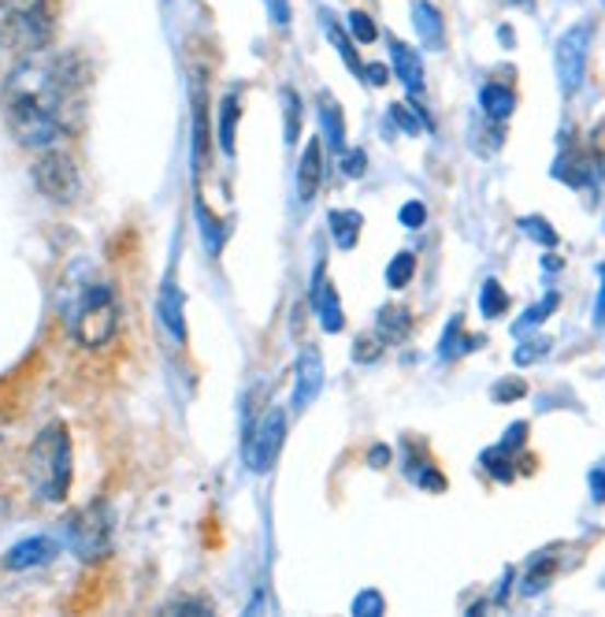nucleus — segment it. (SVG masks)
<instances>
[{
  "instance_id": "f257e3e1",
  "label": "nucleus",
  "mask_w": 605,
  "mask_h": 617,
  "mask_svg": "<svg viewBox=\"0 0 605 617\" xmlns=\"http://www.w3.org/2000/svg\"><path fill=\"white\" fill-rule=\"evenodd\" d=\"M86 68L74 53H31L19 56L0 90V112L12 138L26 149H53L68 138L82 112Z\"/></svg>"
},
{
  "instance_id": "f03ea898",
  "label": "nucleus",
  "mask_w": 605,
  "mask_h": 617,
  "mask_svg": "<svg viewBox=\"0 0 605 617\" xmlns=\"http://www.w3.org/2000/svg\"><path fill=\"white\" fill-rule=\"evenodd\" d=\"M26 476L42 502H63L71 491V435L63 424H49L37 432L26 454Z\"/></svg>"
},
{
  "instance_id": "7ed1b4c3",
  "label": "nucleus",
  "mask_w": 605,
  "mask_h": 617,
  "mask_svg": "<svg viewBox=\"0 0 605 617\" xmlns=\"http://www.w3.org/2000/svg\"><path fill=\"white\" fill-rule=\"evenodd\" d=\"M53 12L49 0H0V45L15 56L49 49Z\"/></svg>"
},
{
  "instance_id": "20e7f679",
  "label": "nucleus",
  "mask_w": 605,
  "mask_h": 617,
  "mask_svg": "<svg viewBox=\"0 0 605 617\" xmlns=\"http://www.w3.org/2000/svg\"><path fill=\"white\" fill-rule=\"evenodd\" d=\"M119 327V302L108 283H90L71 305V335L86 350H101L116 339Z\"/></svg>"
},
{
  "instance_id": "39448f33",
  "label": "nucleus",
  "mask_w": 605,
  "mask_h": 617,
  "mask_svg": "<svg viewBox=\"0 0 605 617\" xmlns=\"http://www.w3.org/2000/svg\"><path fill=\"white\" fill-rule=\"evenodd\" d=\"M591 37H594V23H575L561 37H557L554 68H557V82H561L565 97H572V93L583 86V79H587Z\"/></svg>"
},
{
  "instance_id": "423d86ee",
  "label": "nucleus",
  "mask_w": 605,
  "mask_h": 617,
  "mask_svg": "<svg viewBox=\"0 0 605 617\" xmlns=\"http://www.w3.org/2000/svg\"><path fill=\"white\" fill-rule=\"evenodd\" d=\"M68 544L79 558H101L112 547V510L108 502H90L86 510H79L68 521Z\"/></svg>"
},
{
  "instance_id": "0eeeda50",
  "label": "nucleus",
  "mask_w": 605,
  "mask_h": 617,
  "mask_svg": "<svg viewBox=\"0 0 605 617\" xmlns=\"http://www.w3.org/2000/svg\"><path fill=\"white\" fill-rule=\"evenodd\" d=\"M34 183L37 190L45 194L49 201L56 205H68L79 198V167L68 153H60V149H45V156L34 164Z\"/></svg>"
},
{
  "instance_id": "6e6552de",
  "label": "nucleus",
  "mask_w": 605,
  "mask_h": 617,
  "mask_svg": "<svg viewBox=\"0 0 605 617\" xmlns=\"http://www.w3.org/2000/svg\"><path fill=\"white\" fill-rule=\"evenodd\" d=\"M287 443V414L276 406L264 414V420L253 428L249 443H245V465L253 473H271V465L279 462V451Z\"/></svg>"
},
{
  "instance_id": "1a4fd4ad",
  "label": "nucleus",
  "mask_w": 605,
  "mask_h": 617,
  "mask_svg": "<svg viewBox=\"0 0 605 617\" xmlns=\"http://www.w3.org/2000/svg\"><path fill=\"white\" fill-rule=\"evenodd\" d=\"M554 179L569 183L572 190H598L605 179L602 149H565L554 164Z\"/></svg>"
},
{
  "instance_id": "9d476101",
  "label": "nucleus",
  "mask_w": 605,
  "mask_h": 617,
  "mask_svg": "<svg viewBox=\"0 0 605 617\" xmlns=\"http://www.w3.org/2000/svg\"><path fill=\"white\" fill-rule=\"evenodd\" d=\"M312 308H316V321L324 331L338 335L346 327L342 316V302H338V291L324 279V260L316 265V276H312Z\"/></svg>"
},
{
  "instance_id": "9b49d317",
  "label": "nucleus",
  "mask_w": 605,
  "mask_h": 617,
  "mask_svg": "<svg viewBox=\"0 0 605 617\" xmlns=\"http://www.w3.org/2000/svg\"><path fill=\"white\" fill-rule=\"evenodd\" d=\"M60 555V544L49 536H34V539H23V544H15L12 550L4 555V569H34V566H49L53 558Z\"/></svg>"
},
{
  "instance_id": "f8f14e48",
  "label": "nucleus",
  "mask_w": 605,
  "mask_h": 617,
  "mask_svg": "<svg viewBox=\"0 0 605 617\" xmlns=\"http://www.w3.org/2000/svg\"><path fill=\"white\" fill-rule=\"evenodd\" d=\"M324 391V361H319V353L305 346L298 358V387H294V409H305L312 398Z\"/></svg>"
},
{
  "instance_id": "ddd939ff",
  "label": "nucleus",
  "mask_w": 605,
  "mask_h": 617,
  "mask_svg": "<svg viewBox=\"0 0 605 617\" xmlns=\"http://www.w3.org/2000/svg\"><path fill=\"white\" fill-rule=\"evenodd\" d=\"M319 183H324V145H319V138H312L298 164V201L309 205L316 198Z\"/></svg>"
},
{
  "instance_id": "4468645a",
  "label": "nucleus",
  "mask_w": 605,
  "mask_h": 617,
  "mask_svg": "<svg viewBox=\"0 0 605 617\" xmlns=\"http://www.w3.org/2000/svg\"><path fill=\"white\" fill-rule=\"evenodd\" d=\"M386 42H391L394 74H398L402 86L409 90V97H420V93H423V63H420V56H416V49H409L405 42H398V37H386Z\"/></svg>"
},
{
  "instance_id": "2eb2a0df",
  "label": "nucleus",
  "mask_w": 605,
  "mask_h": 617,
  "mask_svg": "<svg viewBox=\"0 0 605 617\" xmlns=\"http://www.w3.org/2000/svg\"><path fill=\"white\" fill-rule=\"evenodd\" d=\"M412 26H416V34L423 37L428 49H442V45H446V23H442V12L431 0H416L412 4Z\"/></svg>"
},
{
  "instance_id": "dca6fc26",
  "label": "nucleus",
  "mask_w": 605,
  "mask_h": 617,
  "mask_svg": "<svg viewBox=\"0 0 605 617\" xmlns=\"http://www.w3.org/2000/svg\"><path fill=\"white\" fill-rule=\"evenodd\" d=\"M160 321H164L167 335L175 342H186V321H183V291H178L175 279H164V291H160Z\"/></svg>"
},
{
  "instance_id": "f3484780",
  "label": "nucleus",
  "mask_w": 605,
  "mask_h": 617,
  "mask_svg": "<svg viewBox=\"0 0 605 617\" xmlns=\"http://www.w3.org/2000/svg\"><path fill=\"white\" fill-rule=\"evenodd\" d=\"M479 108H484V116L490 124H505L516 108V93L509 90L505 82H487V86L479 90Z\"/></svg>"
},
{
  "instance_id": "a211bd4d",
  "label": "nucleus",
  "mask_w": 605,
  "mask_h": 617,
  "mask_svg": "<svg viewBox=\"0 0 605 617\" xmlns=\"http://www.w3.org/2000/svg\"><path fill=\"white\" fill-rule=\"evenodd\" d=\"M330 223V238H335L338 249H353L357 238H361V228H364V217L357 209H335L327 217Z\"/></svg>"
},
{
  "instance_id": "6ab92c4d",
  "label": "nucleus",
  "mask_w": 605,
  "mask_h": 617,
  "mask_svg": "<svg viewBox=\"0 0 605 617\" xmlns=\"http://www.w3.org/2000/svg\"><path fill=\"white\" fill-rule=\"evenodd\" d=\"M319 124H324V138L335 153H346V124H342V108L330 93H319Z\"/></svg>"
},
{
  "instance_id": "aec40b11",
  "label": "nucleus",
  "mask_w": 605,
  "mask_h": 617,
  "mask_svg": "<svg viewBox=\"0 0 605 617\" xmlns=\"http://www.w3.org/2000/svg\"><path fill=\"white\" fill-rule=\"evenodd\" d=\"M238 119H242V101L238 93H226V97L220 101V130H216V142H220V149L226 156H234V135H238Z\"/></svg>"
},
{
  "instance_id": "412c9836",
  "label": "nucleus",
  "mask_w": 605,
  "mask_h": 617,
  "mask_svg": "<svg viewBox=\"0 0 605 617\" xmlns=\"http://www.w3.org/2000/svg\"><path fill=\"white\" fill-rule=\"evenodd\" d=\"M194 212H197V228H201V235H205V246H208V254H220L223 249V238H226V223L220 217H212V209L205 205V198L197 194L194 198Z\"/></svg>"
},
{
  "instance_id": "4be33fe9",
  "label": "nucleus",
  "mask_w": 605,
  "mask_h": 617,
  "mask_svg": "<svg viewBox=\"0 0 605 617\" xmlns=\"http://www.w3.org/2000/svg\"><path fill=\"white\" fill-rule=\"evenodd\" d=\"M554 573H557V558L550 555V550H546V555H535L532 566H527V573H524V581H520V592L524 595L546 592V584L554 581Z\"/></svg>"
},
{
  "instance_id": "5701e85b",
  "label": "nucleus",
  "mask_w": 605,
  "mask_h": 617,
  "mask_svg": "<svg viewBox=\"0 0 605 617\" xmlns=\"http://www.w3.org/2000/svg\"><path fill=\"white\" fill-rule=\"evenodd\" d=\"M484 339H472V335H465V324H461V316H453V321L446 324V331H442V342H439V358H457V353H468L476 350V346Z\"/></svg>"
},
{
  "instance_id": "b1692460",
  "label": "nucleus",
  "mask_w": 605,
  "mask_h": 617,
  "mask_svg": "<svg viewBox=\"0 0 605 617\" xmlns=\"http://www.w3.org/2000/svg\"><path fill=\"white\" fill-rule=\"evenodd\" d=\"M479 465H484V469H487L490 476H495L498 484H509V480H513V476H516V469H513V465H516V454H513V451H505L502 443L490 446V451H484V457H479Z\"/></svg>"
},
{
  "instance_id": "393cba45",
  "label": "nucleus",
  "mask_w": 605,
  "mask_h": 617,
  "mask_svg": "<svg viewBox=\"0 0 605 617\" xmlns=\"http://www.w3.org/2000/svg\"><path fill=\"white\" fill-rule=\"evenodd\" d=\"M409 327H412L409 313L398 308V305H386L380 313V339L383 342H402L405 335H409Z\"/></svg>"
},
{
  "instance_id": "a878e982",
  "label": "nucleus",
  "mask_w": 605,
  "mask_h": 617,
  "mask_svg": "<svg viewBox=\"0 0 605 617\" xmlns=\"http://www.w3.org/2000/svg\"><path fill=\"white\" fill-rule=\"evenodd\" d=\"M324 26H327V37L330 42H335V49H338V56H342L346 60V68L357 74V79H361L364 74V63H361V56H357V49H353V42H349V37L342 34V26L335 23V19H330L327 12H324Z\"/></svg>"
},
{
  "instance_id": "bb28decb",
  "label": "nucleus",
  "mask_w": 605,
  "mask_h": 617,
  "mask_svg": "<svg viewBox=\"0 0 605 617\" xmlns=\"http://www.w3.org/2000/svg\"><path fill=\"white\" fill-rule=\"evenodd\" d=\"M505 308H509L505 287L498 283V279H487L484 291H479V313H484L487 321H498V316H505Z\"/></svg>"
},
{
  "instance_id": "cd10ccee",
  "label": "nucleus",
  "mask_w": 605,
  "mask_h": 617,
  "mask_svg": "<svg viewBox=\"0 0 605 617\" xmlns=\"http://www.w3.org/2000/svg\"><path fill=\"white\" fill-rule=\"evenodd\" d=\"M301 135V97L298 90H282V138L287 145H298Z\"/></svg>"
},
{
  "instance_id": "c85d7f7f",
  "label": "nucleus",
  "mask_w": 605,
  "mask_h": 617,
  "mask_svg": "<svg viewBox=\"0 0 605 617\" xmlns=\"http://www.w3.org/2000/svg\"><path fill=\"white\" fill-rule=\"evenodd\" d=\"M412 276H416V254L402 249V254L386 265V287H391V291H405Z\"/></svg>"
},
{
  "instance_id": "c756f323",
  "label": "nucleus",
  "mask_w": 605,
  "mask_h": 617,
  "mask_svg": "<svg viewBox=\"0 0 605 617\" xmlns=\"http://www.w3.org/2000/svg\"><path fill=\"white\" fill-rule=\"evenodd\" d=\"M520 231H524L527 238H535L538 246H546V249H554L557 242H561V235L550 228V220H543V217H520Z\"/></svg>"
},
{
  "instance_id": "7c9ffc66",
  "label": "nucleus",
  "mask_w": 605,
  "mask_h": 617,
  "mask_svg": "<svg viewBox=\"0 0 605 617\" xmlns=\"http://www.w3.org/2000/svg\"><path fill=\"white\" fill-rule=\"evenodd\" d=\"M557 302H561V298H557V291H550V294L543 298V302L527 308V313H524V321H516V324H513V335H524L527 327H538V324H543L546 316H550L554 308H557Z\"/></svg>"
},
{
  "instance_id": "2f4dec72",
  "label": "nucleus",
  "mask_w": 605,
  "mask_h": 617,
  "mask_svg": "<svg viewBox=\"0 0 605 617\" xmlns=\"http://www.w3.org/2000/svg\"><path fill=\"white\" fill-rule=\"evenodd\" d=\"M349 610H353L357 617H380V614L386 610V599H383L380 592H375V587H364V592L357 595Z\"/></svg>"
},
{
  "instance_id": "473e14b6",
  "label": "nucleus",
  "mask_w": 605,
  "mask_h": 617,
  "mask_svg": "<svg viewBox=\"0 0 605 617\" xmlns=\"http://www.w3.org/2000/svg\"><path fill=\"white\" fill-rule=\"evenodd\" d=\"M349 31H353V37L361 45H372L375 37H380V26L372 23V15L368 12H349Z\"/></svg>"
},
{
  "instance_id": "72a5a7b5",
  "label": "nucleus",
  "mask_w": 605,
  "mask_h": 617,
  "mask_svg": "<svg viewBox=\"0 0 605 617\" xmlns=\"http://www.w3.org/2000/svg\"><path fill=\"white\" fill-rule=\"evenodd\" d=\"M409 480L420 484V488H428V491H446V476H442V473L434 469V465H428V462H423L420 469L409 476Z\"/></svg>"
},
{
  "instance_id": "f704fd0d",
  "label": "nucleus",
  "mask_w": 605,
  "mask_h": 617,
  "mask_svg": "<svg viewBox=\"0 0 605 617\" xmlns=\"http://www.w3.org/2000/svg\"><path fill=\"white\" fill-rule=\"evenodd\" d=\"M380 353H383V339L380 335H361V339H357V346H353V358L361 361V364H372V361H380Z\"/></svg>"
},
{
  "instance_id": "c9c22d12",
  "label": "nucleus",
  "mask_w": 605,
  "mask_h": 617,
  "mask_svg": "<svg viewBox=\"0 0 605 617\" xmlns=\"http://www.w3.org/2000/svg\"><path fill=\"white\" fill-rule=\"evenodd\" d=\"M364 172H368V153H364V149H349V153H342V175H346V179H361Z\"/></svg>"
},
{
  "instance_id": "e433bc0d",
  "label": "nucleus",
  "mask_w": 605,
  "mask_h": 617,
  "mask_svg": "<svg viewBox=\"0 0 605 617\" xmlns=\"http://www.w3.org/2000/svg\"><path fill=\"white\" fill-rule=\"evenodd\" d=\"M524 395H527L524 380H502V383H495V391H490V398H495V401H516Z\"/></svg>"
},
{
  "instance_id": "4c0bfd02",
  "label": "nucleus",
  "mask_w": 605,
  "mask_h": 617,
  "mask_svg": "<svg viewBox=\"0 0 605 617\" xmlns=\"http://www.w3.org/2000/svg\"><path fill=\"white\" fill-rule=\"evenodd\" d=\"M398 220H402L409 231H416V228H423V220H428V209H423L420 201H405L402 212H398Z\"/></svg>"
},
{
  "instance_id": "58836bf2",
  "label": "nucleus",
  "mask_w": 605,
  "mask_h": 617,
  "mask_svg": "<svg viewBox=\"0 0 605 617\" xmlns=\"http://www.w3.org/2000/svg\"><path fill=\"white\" fill-rule=\"evenodd\" d=\"M546 346H550V342H546V339L524 342V346H520V350L513 353V358H516V364H532L535 358H543V353H546Z\"/></svg>"
},
{
  "instance_id": "ea45409f",
  "label": "nucleus",
  "mask_w": 605,
  "mask_h": 617,
  "mask_svg": "<svg viewBox=\"0 0 605 617\" xmlns=\"http://www.w3.org/2000/svg\"><path fill=\"white\" fill-rule=\"evenodd\" d=\"M527 443V424H524V420H516V424H509V432H505V439H502V446H505V451H520V446H524Z\"/></svg>"
},
{
  "instance_id": "a19ab883",
  "label": "nucleus",
  "mask_w": 605,
  "mask_h": 617,
  "mask_svg": "<svg viewBox=\"0 0 605 617\" xmlns=\"http://www.w3.org/2000/svg\"><path fill=\"white\" fill-rule=\"evenodd\" d=\"M264 4H268V12H271V23L276 26H290V0H264Z\"/></svg>"
},
{
  "instance_id": "79ce46f5",
  "label": "nucleus",
  "mask_w": 605,
  "mask_h": 617,
  "mask_svg": "<svg viewBox=\"0 0 605 617\" xmlns=\"http://www.w3.org/2000/svg\"><path fill=\"white\" fill-rule=\"evenodd\" d=\"M361 79L368 86H386V82H391V71H386V63H368Z\"/></svg>"
},
{
  "instance_id": "37998d69",
  "label": "nucleus",
  "mask_w": 605,
  "mask_h": 617,
  "mask_svg": "<svg viewBox=\"0 0 605 617\" xmlns=\"http://www.w3.org/2000/svg\"><path fill=\"white\" fill-rule=\"evenodd\" d=\"M167 614H212V606L201 603V599H183V603L167 606Z\"/></svg>"
},
{
  "instance_id": "c03bdc74",
  "label": "nucleus",
  "mask_w": 605,
  "mask_h": 617,
  "mask_svg": "<svg viewBox=\"0 0 605 617\" xmlns=\"http://www.w3.org/2000/svg\"><path fill=\"white\" fill-rule=\"evenodd\" d=\"M368 465H372V469H386V465H391V446H372V451H368Z\"/></svg>"
},
{
  "instance_id": "a18cd8bd",
  "label": "nucleus",
  "mask_w": 605,
  "mask_h": 617,
  "mask_svg": "<svg viewBox=\"0 0 605 617\" xmlns=\"http://www.w3.org/2000/svg\"><path fill=\"white\" fill-rule=\"evenodd\" d=\"M591 499L594 502H605V469H591Z\"/></svg>"
},
{
  "instance_id": "49530a36",
  "label": "nucleus",
  "mask_w": 605,
  "mask_h": 617,
  "mask_svg": "<svg viewBox=\"0 0 605 617\" xmlns=\"http://www.w3.org/2000/svg\"><path fill=\"white\" fill-rule=\"evenodd\" d=\"M598 279H602V287H598V302H594V324H605V265H598Z\"/></svg>"
},
{
  "instance_id": "de8ad7c7",
  "label": "nucleus",
  "mask_w": 605,
  "mask_h": 617,
  "mask_svg": "<svg viewBox=\"0 0 605 617\" xmlns=\"http://www.w3.org/2000/svg\"><path fill=\"white\" fill-rule=\"evenodd\" d=\"M498 37H502V45H513V31L509 26H498Z\"/></svg>"
},
{
  "instance_id": "09e8293b",
  "label": "nucleus",
  "mask_w": 605,
  "mask_h": 617,
  "mask_svg": "<svg viewBox=\"0 0 605 617\" xmlns=\"http://www.w3.org/2000/svg\"><path fill=\"white\" fill-rule=\"evenodd\" d=\"M543 268H546V272H557V268H561V260H557V257H546Z\"/></svg>"
}]
</instances>
